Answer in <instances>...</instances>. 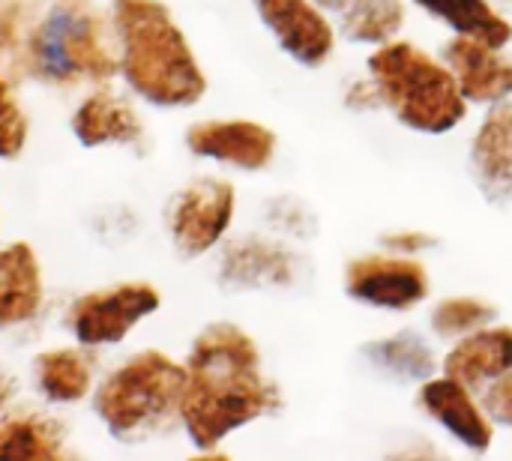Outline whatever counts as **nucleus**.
<instances>
[{
	"instance_id": "nucleus-29",
	"label": "nucleus",
	"mask_w": 512,
	"mask_h": 461,
	"mask_svg": "<svg viewBox=\"0 0 512 461\" xmlns=\"http://www.w3.org/2000/svg\"><path fill=\"white\" fill-rule=\"evenodd\" d=\"M324 12H333V15H342V12H348V9H354L357 3H363V0H315Z\"/></svg>"
},
{
	"instance_id": "nucleus-26",
	"label": "nucleus",
	"mask_w": 512,
	"mask_h": 461,
	"mask_svg": "<svg viewBox=\"0 0 512 461\" xmlns=\"http://www.w3.org/2000/svg\"><path fill=\"white\" fill-rule=\"evenodd\" d=\"M270 219L276 228L294 234V237H309L315 231V222L309 219V213L303 210V204L291 201V198H282L270 207Z\"/></svg>"
},
{
	"instance_id": "nucleus-4",
	"label": "nucleus",
	"mask_w": 512,
	"mask_h": 461,
	"mask_svg": "<svg viewBox=\"0 0 512 461\" xmlns=\"http://www.w3.org/2000/svg\"><path fill=\"white\" fill-rule=\"evenodd\" d=\"M366 66L381 96V108L402 126L423 135H447L468 117V102L450 66L432 51L405 39H390L375 45Z\"/></svg>"
},
{
	"instance_id": "nucleus-25",
	"label": "nucleus",
	"mask_w": 512,
	"mask_h": 461,
	"mask_svg": "<svg viewBox=\"0 0 512 461\" xmlns=\"http://www.w3.org/2000/svg\"><path fill=\"white\" fill-rule=\"evenodd\" d=\"M480 402L489 414V420L495 426H507L512 429V372L501 375L498 381H492L483 393H480Z\"/></svg>"
},
{
	"instance_id": "nucleus-24",
	"label": "nucleus",
	"mask_w": 512,
	"mask_h": 461,
	"mask_svg": "<svg viewBox=\"0 0 512 461\" xmlns=\"http://www.w3.org/2000/svg\"><path fill=\"white\" fill-rule=\"evenodd\" d=\"M27 135H30L27 114L21 111L9 78L0 69V159L21 156V150L27 144Z\"/></svg>"
},
{
	"instance_id": "nucleus-1",
	"label": "nucleus",
	"mask_w": 512,
	"mask_h": 461,
	"mask_svg": "<svg viewBox=\"0 0 512 461\" xmlns=\"http://www.w3.org/2000/svg\"><path fill=\"white\" fill-rule=\"evenodd\" d=\"M0 60L9 72L48 84H105L120 57L93 0H0Z\"/></svg>"
},
{
	"instance_id": "nucleus-11",
	"label": "nucleus",
	"mask_w": 512,
	"mask_h": 461,
	"mask_svg": "<svg viewBox=\"0 0 512 461\" xmlns=\"http://www.w3.org/2000/svg\"><path fill=\"white\" fill-rule=\"evenodd\" d=\"M276 132L258 120H204L186 132V147L195 156L243 168L264 171L276 156Z\"/></svg>"
},
{
	"instance_id": "nucleus-31",
	"label": "nucleus",
	"mask_w": 512,
	"mask_h": 461,
	"mask_svg": "<svg viewBox=\"0 0 512 461\" xmlns=\"http://www.w3.org/2000/svg\"><path fill=\"white\" fill-rule=\"evenodd\" d=\"M507 3H512V0H507Z\"/></svg>"
},
{
	"instance_id": "nucleus-13",
	"label": "nucleus",
	"mask_w": 512,
	"mask_h": 461,
	"mask_svg": "<svg viewBox=\"0 0 512 461\" xmlns=\"http://www.w3.org/2000/svg\"><path fill=\"white\" fill-rule=\"evenodd\" d=\"M300 276V258L273 240L243 237L225 246L219 258V282L231 291L291 288Z\"/></svg>"
},
{
	"instance_id": "nucleus-18",
	"label": "nucleus",
	"mask_w": 512,
	"mask_h": 461,
	"mask_svg": "<svg viewBox=\"0 0 512 461\" xmlns=\"http://www.w3.org/2000/svg\"><path fill=\"white\" fill-rule=\"evenodd\" d=\"M435 21L447 24L453 36H471L495 48L512 42L510 18L492 0H411Z\"/></svg>"
},
{
	"instance_id": "nucleus-2",
	"label": "nucleus",
	"mask_w": 512,
	"mask_h": 461,
	"mask_svg": "<svg viewBox=\"0 0 512 461\" xmlns=\"http://www.w3.org/2000/svg\"><path fill=\"white\" fill-rule=\"evenodd\" d=\"M282 408L279 387L264 375L258 342L237 324L204 327L186 360L180 423L198 450H216L237 429Z\"/></svg>"
},
{
	"instance_id": "nucleus-14",
	"label": "nucleus",
	"mask_w": 512,
	"mask_h": 461,
	"mask_svg": "<svg viewBox=\"0 0 512 461\" xmlns=\"http://www.w3.org/2000/svg\"><path fill=\"white\" fill-rule=\"evenodd\" d=\"M444 375L462 381L474 393H483L492 381L512 372V327L486 324L453 342L441 363Z\"/></svg>"
},
{
	"instance_id": "nucleus-19",
	"label": "nucleus",
	"mask_w": 512,
	"mask_h": 461,
	"mask_svg": "<svg viewBox=\"0 0 512 461\" xmlns=\"http://www.w3.org/2000/svg\"><path fill=\"white\" fill-rule=\"evenodd\" d=\"M33 381L36 390L54 402V405H72L81 402L93 387V369L90 360L75 348H54L42 351L33 360Z\"/></svg>"
},
{
	"instance_id": "nucleus-22",
	"label": "nucleus",
	"mask_w": 512,
	"mask_h": 461,
	"mask_svg": "<svg viewBox=\"0 0 512 461\" xmlns=\"http://www.w3.org/2000/svg\"><path fill=\"white\" fill-rule=\"evenodd\" d=\"M405 0H363L339 15V30L357 45H384L405 27Z\"/></svg>"
},
{
	"instance_id": "nucleus-30",
	"label": "nucleus",
	"mask_w": 512,
	"mask_h": 461,
	"mask_svg": "<svg viewBox=\"0 0 512 461\" xmlns=\"http://www.w3.org/2000/svg\"><path fill=\"white\" fill-rule=\"evenodd\" d=\"M12 396H15V384L0 372V414L6 411V405L12 402Z\"/></svg>"
},
{
	"instance_id": "nucleus-9",
	"label": "nucleus",
	"mask_w": 512,
	"mask_h": 461,
	"mask_svg": "<svg viewBox=\"0 0 512 461\" xmlns=\"http://www.w3.org/2000/svg\"><path fill=\"white\" fill-rule=\"evenodd\" d=\"M417 402L423 414L438 423L456 444H462L468 453H489L495 444V423L489 420L480 393L465 387L462 381L450 375H432L420 384Z\"/></svg>"
},
{
	"instance_id": "nucleus-8",
	"label": "nucleus",
	"mask_w": 512,
	"mask_h": 461,
	"mask_svg": "<svg viewBox=\"0 0 512 461\" xmlns=\"http://www.w3.org/2000/svg\"><path fill=\"white\" fill-rule=\"evenodd\" d=\"M237 213V192L228 180L201 177L180 189L168 207V231L183 258H201L222 243Z\"/></svg>"
},
{
	"instance_id": "nucleus-28",
	"label": "nucleus",
	"mask_w": 512,
	"mask_h": 461,
	"mask_svg": "<svg viewBox=\"0 0 512 461\" xmlns=\"http://www.w3.org/2000/svg\"><path fill=\"white\" fill-rule=\"evenodd\" d=\"M345 102L357 111H372V108H381V96L372 84V78H360L357 84H351Z\"/></svg>"
},
{
	"instance_id": "nucleus-10",
	"label": "nucleus",
	"mask_w": 512,
	"mask_h": 461,
	"mask_svg": "<svg viewBox=\"0 0 512 461\" xmlns=\"http://www.w3.org/2000/svg\"><path fill=\"white\" fill-rule=\"evenodd\" d=\"M255 9L291 60L309 69L330 63L336 27L315 0H255Z\"/></svg>"
},
{
	"instance_id": "nucleus-15",
	"label": "nucleus",
	"mask_w": 512,
	"mask_h": 461,
	"mask_svg": "<svg viewBox=\"0 0 512 461\" xmlns=\"http://www.w3.org/2000/svg\"><path fill=\"white\" fill-rule=\"evenodd\" d=\"M471 174L480 192L504 204L512 201V102L492 105L471 141Z\"/></svg>"
},
{
	"instance_id": "nucleus-27",
	"label": "nucleus",
	"mask_w": 512,
	"mask_h": 461,
	"mask_svg": "<svg viewBox=\"0 0 512 461\" xmlns=\"http://www.w3.org/2000/svg\"><path fill=\"white\" fill-rule=\"evenodd\" d=\"M384 249L387 252H399V255H411V258H417L420 252H426V249H432L435 246V237L432 234H426V231H420V228H399V231H390V234H384Z\"/></svg>"
},
{
	"instance_id": "nucleus-17",
	"label": "nucleus",
	"mask_w": 512,
	"mask_h": 461,
	"mask_svg": "<svg viewBox=\"0 0 512 461\" xmlns=\"http://www.w3.org/2000/svg\"><path fill=\"white\" fill-rule=\"evenodd\" d=\"M72 132L84 147H102V144H138L144 135V123L138 111L108 93H90L72 114Z\"/></svg>"
},
{
	"instance_id": "nucleus-5",
	"label": "nucleus",
	"mask_w": 512,
	"mask_h": 461,
	"mask_svg": "<svg viewBox=\"0 0 512 461\" xmlns=\"http://www.w3.org/2000/svg\"><path fill=\"white\" fill-rule=\"evenodd\" d=\"M183 387L186 366L162 351H141L102 381L93 408L117 441H132L180 420Z\"/></svg>"
},
{
	"instance_id": "nucleus-16",
	"label": "nucleus",
	"mask_w": 512,
	"mask_h": 461,
	"mask_svg": "<svg viewBox=\"0 0 512 461\" xmlns=\"http://www.w3.org/2000/svg\"><path fill=\"white\" fill-rule=\"evenodd\" d=\"M45 300L42 267L30 243H9L0 249V330L27 324L39 315Z\"/></svg>"
},
{
	"instance_id": "nucleus-21",
	"label": "nucleus",
	"mask_w": 512,
	"mask_h": 461,
	"mask_svg": "<svg viewBox=\"0 0 512 461\" xmlns=\"http://www.w3.org/2000/svg\"><path fill=\"white\" fill-rule=\"evenodd\" d=\"M63 429L42 414H15L0 420V459H63Z\"/></svg>"
},
{
	"instance_id": "nucleus-12",
	"label": "nucleus",
	"mask_w": 512,
	"mask_h": 461,
	"mask_svg": "<svg viewBox=\"0 0 512 461\" xmlns=\"http://www.w3.org/2000/svg\"><path fill=\"white\" fill-rule=\"evenodd\" d=\"M444 63L450 66L468 105H501L512 99V60L504 48L471 36H453L444 45Z\"/></svg>"
},
{
	"instance_id": "nucleus-3",
	"label": "nucleus",
	"mask_w": 512,
	"mask_h": 461,
	"mask_svg": "<svg viewBox=\"0 0 512 461\" xmlns=\"http://www.w3.org/2000/svg\"><path fill=\"white\" fill-rule=\"evenodd\" d=\"M120 72L129 87L159 108H186L207 93V75L162 0L111 3Z\"/></svg>"
},
{
	"instance_id": "nucleus-23",
	"label": "nucleus",
	"mask_w": 512,
	"mask_h": 461,
	"mask_svg": "<svg viewBox=\"0 0 512 461\" xmlns=\"http://www.w3.org/2000/svg\"><path fill=\"white\" fill-rule=\"evenodd\" d=\"M498 318V306L474 297V294H459V297H447L441 303H435L432 315H429V327L438 339L456 342L486 324H495Z\"/></svg>"
},
{
	"instance_id": "nucleus-7",
	"label": "nucleus",
	"mask_w": 512,
	"mask_h": 461,
	"mask_svg": "<svg viewBox=\"0 0 512 461\" xmlns=\"http://www.w3.org/2000/svg\"><path fill=\"white\" fill-rule=\"evenodd\" d=\"M345 291L369 309L411 312L429 300L432 279L423 261L384 249L360 255L345 267Z\"/></svg>"
},
{
	"instance_id": "nucleus-6",
	"label": "nucleus",
	"mask_w": 512,
	"mask_h": 461,
	"mask_svg": "<svg viewBox=\"0 0 512 461\" xmlns=\"http://www.w3.org/2000/svg\"><path fill=\"white\" fill-rule=\"evenodd\" d=\"M162 294L150 282H120L102 291H90L69 306L66 327L84 348L117 345L144 318L159 312Z\"/></svg>"
},
{
	"instance_id": "nucleus-20",
	"label": "nucleus",
	"mask_w": 512,
	"mask_h": 461,
	"mask_svg": "<svg viewBox=\"0 0 512 461\" xmlns=\"http://www.w3.org/2000/svg\"><path fill=\"white\" fill-rule=\"evenodd\" d=\"M363 354L378 372H384L387 378H396V381L423 384L426 378H432L438 372V357H435L432 345L411 330H402L387 339H375L372 345L363 348Z\"/></svg>"
}]
</instances>
